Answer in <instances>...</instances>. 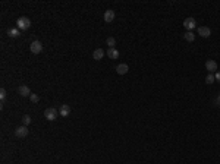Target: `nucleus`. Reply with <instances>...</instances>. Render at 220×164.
<instances>
[{
	"mask_svg": "<svg viewBox=\"0 0 220 164\" xmlns=\"http://www.w3.org/2000/svg\"><path fill=\"white\" fill-rule=\"evenodd\" d=\"M16 28H19L21 31H26L31 28V19L26 16H21L16 19Z\"/></svg>",
	"mask_w": 220,
	"mask_h": 164,
	"instance_id": "obj_1",
	"label": "nucleus"
},
{
	"mask_svg": "<svg viewBox=\"0 0 220 164\" xmlns=\"http://www.w3.org/2000/svg\"><path fill=\"white\" fill-rule=\"evenodd\" d=\"M57 114H59V111H57L56 108H53V107H49V108H46V111H44V117H46L49 122H53V120H56V119H57Z\"/></svg>",
	"mask_w": 220,
	"mask_h": 164,
	"instance_id": "obj_2",
	"label": "nucleus"
},
{
	"mask_svg": "<svg viewBox=\"0 0 220 164\" xmlns=\"http://www.w3.org/2000/svg\"><path fill=\"white\" fill-rule=\"evenodd\" d=\"M29 50H31V53L33 54H40L43 51V43L38 40H35L31 43V46H29Z\"/></svg>",
	"mask_w": 220,
	"mask_h": 164,
	"instance_id": "obj_3",
	"label": "nucleus"
},
{
	"mask_svg": "<svg viewBox=\"0 0 220 164\" xmlns=\"http://www.w3.org/2000/svg\"><path fill=\"white\" fill-rule=\"evenodd\" d=\"M184 26L188 31H192L194 28H197V21H195L194 18H186L185 21H184Z\"/></svg>",
	"mask_w": 220,
	"mask_h": 164,
	"instance_id": "obj_4",
	"label": "nucleus"
},
{
	"mask_svg": "<svg viewBox=\"0 0 220 164\" xmlns=\"http://www.w3.org/2000/svg\"><path fill=\"white\" fill-rule=\"evenodd\" d=\"M28 128L26 126H18L16 129H15V136L16 138H25L26 135H28Z\"/></svg>",
	"mask_w": 220,
	"mask_h": 164,
	"instance_id": "obj_5",
	"label": "nucleus"
},
{
	"mask_svg": "<svg viewBox=\"0 0 220 164\" xmlns=\"http://www.w3.org/2000/svg\"><path fill=\"white\" fill-rule=\"evenodd\" d=\"M198 35L203 38H208L211 35V29L208 26H198Z\"/></svg>",
	"mask_w": 220,
	"mask_h": 164,
	"instance_id": "obj_6",
	"label": "nucleus"
},
{
	"mask_svg": "<svg viewBox=\"0 0 220 164\" xmlns=\"http://www.w3.org/2000/svg\"><path fill=\"white\" fill-rule=\"evenodd\" d=\"M205 69L208 70V73L217 72V62L216 60H207L205 62Z\"/></svg>",
	"mask_w": 220,
	"mask_h": 164,
	"instance_id": "obj_7",
	"label": "nucleus"
},
{
	"mask_svg": "<svg viewBox=\"0 0 220 164\" xmlns=\"http://www.w3.org/2000/svg\"><path fill=\"white\" fill-rule=\"evenodd\" d=\"M103 19H104V22H107V24L113 22V21H115V10H112V9L106 10L104 15H103Z\"/></svg>",
	"mask_w": 220,
	"mask_h": 164,
	"instance_id": "obj_8",
	"label": "nucleus"
},
{
	"mask_svg": "<svg viewBox=\"0 0 220 164\" xmlns=\"http://www.w3.org/2000/svg\"><path fill=\"white\" fill-rule=\"evenodd\" d=\"M18 92L21 94V97H29L33 92L29 90V87H26V85H21L19 88H18Z\"/></svg>",
	"mask_w": 220,
	"mask_h": 164,
	"instance_id": "obj_9",
	"label": "nucleus"
},
{
	"mask_svg": "<svg viewBox=\"0 0 220 164\" xmlns=\"http://www.w3.org/2000/svg\"><path fill=\"white\" fill-rule=\"evenodd\" d=\"M116 72H118L119 75H126L128 72H129V66H128L126 63H120V65L116 66Z\"/></svg>",
	"mask_w": 220,
	"mask_h": 164,
	"instance_id": "obj_10",
	"label": "nucleus"
},
{
	"mask_svg": "<svg viewBox=\"0 0 220 164\" xmlns=\"http://www.w3.org/2000/svg\"><path fill=\"white\" fill-rule=\"evenodd\" d=\"M59 114L62 116V117H68V116L70 114V107H69L68 104H62V106H60V110H59Z\"/></svg>",
	"mask_w": 220,
	"mask_h": 164,
	"instance_id": "obj_11",
	"label": "nucleus"
},
{
	"mask_svg": "<svg viewBox=\"0 0 220 164\" xmlns=\"http://www.w3.org/2000/svg\"><path fill=\"white\" fill-rule=\"evenodd\" d=\"M104 54H106V51L103 49H95L93 53V59L94 60H101V59L104 57Z\"/></svg>",
	"mask_w": 220,
	"mask_h": 164,
	"instance_id": "obj_12",
	"label": "nucleus"
},
{
	"mask_svg": "<svg viewBox=\"0 0 220 164\" xmlns=\"http://www.w3.org/2000/svg\"><path fill=\"white\" fill-rule=\"evenodd\" d=\"M8 35L10 37V38H16V37L21 35V29H19V28H9Z\"/></svg>",
	"mask_w": 220,
	"mask_h": 164,
	"instance_id": "obj_13",
	"label": "nucleus"
},
{
	"mask_svg": "<svg viewBox=\"0 0 220 164\" xmlns=\"http://www.w3.org/2000/svg\"><path fill=\"white\" fill-rule=\"evenodd\" d=\"M106 54H107L110 59H113V60H116V59L119 57V51L116 49H107Z\"/></svg>",
	"mask_w": 220,
	"mask_h": 164,
	"instance_id": "obj_14",
	"label": "nucleus"
},
{
	"mask_svg": "<svg viewBox=\"0 0 220 164\" xmlns=\"http://www.w3.org/2000/svg\"><path fill=\"white\" fill-rule=\"evenodd\" d=\"M184 38H185V41H188V43H192V41L195 40V34L192 32V31H186V32L184 34Z\"/></svg>",
	"mask_w": 220,
	"mask_h": 164,
	"instance_id": "obj_15",
	"label": "nucleus"
},
{
	"mask_svg": "<svg viewBox=\"0 0 220 164\" xmlns=\"http://www.w3.org/2000/svg\"><path fill=\"white\" fill-rule=\"evenodd\" d=\"M107 46H109V49H115V46H116L115 37H109V38H107Z\"/></svg>",
	"mask_w": 220,
	"mask_h": 164,
	"instance_id": "obj_16",
	"label": "nucleus"
},
{
	"mask_svg": "<svg viewBox=\"0 0 220 164\" xmlns=\"http://www.w3.org/2000/svg\"><path fill=\"white\" fill-rule=\"evenodd\" d=\"M214 81H216V78H214V75L213 73H208L207 76H205V82L210 85V84H214Z\"/></svg>",
	"mask_w": 220,
	"mask_h": 164,
	"instance_id": "obj_17",
	"label": "nucleus"
},
{
	"mask_svg": "<svg viewBox=\"0 0 220 164\" xmlns=\"http://www.w3.org/2000/svg\"><path fill=\"white\" fill-rule=\"evenodd\" d=\"M31 122H33V119H31V117H29L28 114H25L24 117H22V123H24V126H28V125H29Z\"/></svg>",
	"mask_w": 220,
	"mask_h": 164,
	"instance_id": "obj_18",
	"label": "nucleus"
},
{
	"mask_svg": "<svg viewBox=\"0 0 220 164\" xmlns=\"http://www.w3.org/2000/svg\"><path fill=\"white\" fill-rule=\"evenodd\" d=\"M29 100H31V103H38V101H40V97H38L37 94H31V95H29Z\"/></svg>",
	"mask_w": 220,
	"mask_h": 164,
	"instance_id": "obj_19",
	"label": "nucleus"
},
{
	"mask_svg": "<svg viewBox=\"0 0 220 164\" xmlns=\"http://www.w3.org/2000/svg\"><path fill=\"white\" fill-rule=\"evenodd\" d=\"M6 94H8V92H6V90H5V88H2V90H0V100H2V103L6 100Z\"/></svg>",
	"mask_w": 220,
	"mask_h": 164,
	"instance_id": "obj_20",
	"label": "nucleus"
},
{
	"mask_svg": "<svg viewBox=\"0 0 220 164\" xmlns=\"http://www.w3.org/2000/svg\"><path fill=\"white\" fill-rule=\"evenodd\" d=\"M214 78H216V81H219V82H220V70H217V72L214 73Z\"/></svg>",
	"mask_w": 220,
	"mask_h": 164,
	"instance_id": "obj_21",
	"label": "nucleus"
},
{
	"mask_svg": "<svg viewBox=\"0 0 220 164\" xmlns=\"http://www.w3.org/2000/svg\"><path fill=\"white\" fill-rule=\"evenodd\" d=\"M216 103H217V104L220 103V92H219V97H217V101H216Z\"/></svg>",
	"mask_w": 220,
	"mask_h": 164,
	"instance_id": "obj_22",
	"label": "nucleus"
}]
</instances>
